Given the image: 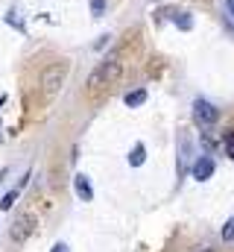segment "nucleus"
<instances>
[{
  "label": "nucleus",
  "mask_w": 234,
  "mask_h": 252,
  "mask_svg": "<svg viewBox=\"0 0 234 252\" xmlns=\"http://www.w3.org/2000/svg\"><path fill=\"white\" fill-rule=\"evenodd\" d=\"M123 100H126V106H129V109H135V106H144V103H146V91H144V88H138V91H129Z\"/></svg>",
  "instance_id": "0eeeda50"
},
{
  "label": "nucleus",
  "mask_w": 234,
  "mask_h": 252,
  "mask_svg": "<svg viewBox=\"0 0 234 252\" xmlns=\"http://www.w3.org/2000/svg\"><path fill=\"white\" fill-rule=\"evenodd\" d=\"M232 158H234V150H232Z\"/></svg>",
  "instance_id": "dca6fc26"
},
{
  "label": "nucleus",
  "mask_w": 234,
  "mask_h": 252,
  "mask_svg": "<svg viewBox=\"0 0 234 252\" xmlns=\"http://www.w3.org/2000/svg\"><path fill=\"white\" fill-rule=\"evenodd\" d=\"M164 15H170L181 30H190V27H193V18H190L187 12H176V9H170V12H164Z\"/></svg>",
  "instance_id": "6e6552de"
},
{
  "label": "nucleus",
  "mask_w": 234,
  "mask_h": 252,
  "mask_svg": "<svg viewBox=\"0 0 234 252\" xmlns=\"http://www.w3.org/2000/svg\"><path fill=\"white\" fill-rule=\"evenodd\" d=\"M202 252H211V250H202Z\"/></svg>",
  "instance_id": "f3484780"
},
{
  "label": "nucleus",
  "mask_w": 234,
  "mask_h": 252,
  "mask_svg": "<svg viewBox=\"0 0 234 252\" xmlns=\"http://www.w3.org/2000/svg\"><path fill=\"white\" fill-rule=\"evenodd\" d=\"M120 70H123V64L117 62V59H106V62L97 64V70L88 76V88L91 91H100L103 85H112L117 76H120Z\"/></svg>",
  "instance_id": "f257e3e1"
},
{
  "label": "nucleus",
  "mask_w": 234,
  "mask_h": 252,
  "mask_svg": "<svg viewBox=\"0 0 234 252\" xmlns=\"http://www.w3.org/2000/svg\"><path fill=\"white\" fill-rule=\"evenodd\" d=\"M35 226H38V217H35L32 211H21V214L15 217V223H12V241H15V244L29 241V235L35 232Z\"/></svg>",
  "instance_id": "7ed1b4c3"
},
{
  "label": "nucleus",
  "mask_w": 234,
  "mask_h": 252,
  "mask_svg": "<svg viewBox=\"0 0 234 252\" xmlns=\"http://www.w3.org/2000/svg\"><path fill=\"white\" fill-rule=\"evenodd\" d=\"M193 118H196V124L199 126H214L217 124V118H220V112H217L211 103L196 100V103H193Z\"/></svg>",
  "instance_id": "20e7f679"
},
{
  "label": "nucleus",
  "mask_w": 234,
  "mask_h": 252,
  "mask_svg": "<svg viewBox=\"0 0 234 252\" xmlns=\"http://www.w3.org/2000/svg\"><path fill=\"white\" fill-rule=\"evenodd\" d=\"M18 193H21V188L9 190V193H6V196H3V202H0V208H3V211H9V208H12V205H15V199H18Z\"/></svg>",
  "instance_id": "9d476101"
},
{
  "label": "nucleus",
  "mask_w": 234,
  "mask_h": 252,
  "mask_svg": "<svg viewBox=\"0 0 234 252\" xmlns=\"http://www.w3.org/2000/svg\"><path fill=\"white\" fill-rule=\"evenodd\" d=\"M67 62H58V64H50L44 73H41V88H44V94L47 97H53L58 88H61V82L67 79Z\"/></svg>",
  "instance_id": "f03ea898"
},
{
  "label": "nucleus",
  "mask_w": 234,
  "mask_h": 252,
  "mask_svg": "<svg viewBox=\"0 0 234 252\" xmlns=\"http://www.w3.org/2000/svg\"><path fill=\"white\" fill-rule=\"evenodd\" d=\"M214 170H217V164H214V158H208V156H202V158H196V164H193V179H199V182H205V179H211L214 176Z\"/></svg>",
  "instance_id": "39448f33"
},
{
  "label": "nucleus",
  "mask_w": 234,
  "mask_h": 252,
  "mask_svg": "<svg viewBox=\"0 0 234 252\" xmlns=\"http://www.w3.org/2000/svg\"><path fill=\"white\" fill-rule=\"evenodd\" d=\"M50 252H67V247H64V244H53V250Z\"/></svg>",
  "instance_id": "ddd939ff"
},
{
  "label": "nucleus",
  "mask_w": 234,
  "mask_h": 252,
  "mask_svg": "<svg viewBox=\"0 0 234 252\" xmlns=\"http://www.w3.org/2000/svg\"><path fill=\"white\" fill-rule=\"evenodd\" d=\"M91 12H94V18H103V12H106V0H91Z\"/></svg>",
  "instance_id": "f8f14e48"
},
{
  "label": "nucleus",
  "mask_w": 234,
  "mask_h": 252,
  "mask_svg": "<svg viewBox=\"0 0 234 252\" xmlns=\"http://www.w3.org/2000/svg\"><path fill=\"white\" fill-rule=\"evenodd\" d=\"M223 241H226V244H232V241H234V217L223 226Z\"/></svg>",
  "instance_id": "9b49d317"
},
{
  "label": "nucleus",
  "mask_w": 234,
  "mask_h": 252,
  "mask_svg": "<svg viewBox=\"0 0 234 252\" xmlns=\"http://www.w3.org/2000/svg\"><path fill=\"white\" fill-rule=\"evenodd\" d=\"M226 147H229V150H234V132L229 135V138H226Z\"/></svg>",
  "instance_id": "4468645a"
},
{
  "label": "nucleus",
  "mask_w": 234,
  "mask_h": 252,
  "mask_svg": "<svg viewBox=\"0 0 234 252\" xmlns=\"http://www.w3.org/2000/svg\"><path fill=\"white\" fill-rule=\"evenodd\" d=\"M73 188H76V196L82 199V202H91L94 199V188H91V182H88V176H73Z\"/></svg>",
  "instance_id": "423d86ee"
},
{
  "label": "nucleus",
  "mask_w": 234,
  "mask_h": 252,
  "mask_svg": "<svg viewBox=\"0 0 234 252\" xmlns=\"http://www.w3.org/2000/svg\"><path fill=\"white\" fill-rule=\"evenodd\" d=\"M146 161V150H144V144H135V150L129 153V164L132 167H141Z\"/></svg>",
  "instance_id": "1a4fd4ad"
},
{
  "label": "nucleus",
  "mask_w": 234,
  "mask_h": 252,
  "mask_svg": "<svg viewBox=\"0 0 234 252\" xmlns=\"http://www.w3.org/2000/svg\"><path fill=\"white\" fill-rule=\"evenodd\" d=\"M226 9H229V15L234 18V0H226Z\"/></svg>",
  "instance_id": "2eb2a0df"
}]
</instances>
